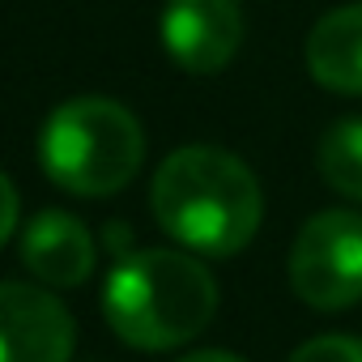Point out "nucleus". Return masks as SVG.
Returning a JSON list of instances; mask_svg holds the SVG:
<instances>
[{"label": "nucleus", "instance_id": "9", "mask_svg": "<svg viewBox=\"0 0 362 362\" xmlns=\"http://www.w3.org/2000/svg\"><path fill=\"white\" fill-rule=\"evenodd\" d=\"M315 166L320 179L345 201H362V115H345L337 119L315 149Z\"/></svg>", "mask_w": 362, "mask_h": 362}, {"label": "nucleus", "instance_id": "7", "mask_svg": "<svg viewBox=\"0 0 362 362\" xmlns=\"http://www.w3.org/2000/svg\"><path fill=\"white\" fill-rule=\"evenodd\" d=\"M94 235L81 218L64 209H43L22 230V264L56 290L81 286L94 273Z\"/></svg>", "mask_w": 362, "mask_h": 362}, {"label": "nucleus", "instance_id": "12", "mask_svg": "<svg viewBox=\"0 0 362 362\" xmlns=\"http://www.w3.org/2000/svg\"><path fill=\"white\" fill-rule=\"evenodd\" d=\"M175 362H243V358L230 354V349H192L184 358H175Z\"/></svg>", "mask_w": 362, "mask_h": 362}, {"label": "nucleus", "instance_id": "8", "mask_svg": "<svg viewBox=\"0 0 362 362\" xmlns=\"http://www.w3.org/2000/svg\"><path fill=\"white\" fill-rule=\"evenodd\" d=\"M307 73L332 94H362V0L324 13L311 26Z\"/></svg>", "mask_w": 362, "mask_h": 362}, {"label": "nucleus", "instance_id": "10", "mask_svg": "<svg viewBox=\"0 0 362 362\" xmlns=\"http://www.w3.org/2000/svg\"><path fill=\"white\" fill-rule=\"evenodd\" d=\"M290 362H362V337H345V332H324L303 341Z\"/></svg>", "mask_w": 362, "mask_h": 362}, {"label": "nucleus", "instance_id": "5", "mask_svg": "<svg viewBox=\"0 0 362 362\" xmlns=\"http://www.w3.org/2000/svg\"><path fill=\"white\" fill-rule=\"evenodd\" d=\"M73 349L77 320L52 290L0 281V362H69Z\"/></svg>", "mask_w": 362, "mask_h": 362}, {"label": "nucleus", "instance_id": "11", "mask_svg": "<svg viewBox=\"0 0 362 362\" xmlns=\"http://www.w3.org/2000/svg\"><path fill=\"white\" fill-rule=\"evenodd\" d=\"M18 188L9 184V175L0 170V247H5L9 239H13V230H18Z\"/></svg>", "mask_w": 362, "mask_h": 362}, {"label": "nucleus", "instance_id": "2", "mask_svg": "<svg viewBox=\"0 0 362 362\" xmlns=\"http://www.w3.org/2000/svg\"><path fill=\"white\" fill-rule=\"evenodd\" d=\"M218 311V281L192 252L141 247L115 260L103 286L111 332L145 354L197 341Z\"/></svg>", "mask_w": 362, "mask_h": 362}, {"label": "nucleus", "instance_id": "4", "mask_svg": "<svg viewBox=\"0 0 362 362\" xmlns=\"http://www.w3.org/2000/svg\"><path fill=\"white\" fill-rule=\"evenodd\" d=\"M290 290L311 311H349L362 303V214L324 209L303 222L290 247Z\"/></svg>", "mask_w": 362, "mask_h": 362}, {"label": "nucleus", "instance_id": "6", "mask_svg": "<svg viewBox=\"0 0 362 362\" xmlns=\"http://www.w3.org/2000/svg\"><path fill=\"white\" fill-rule=\"evenodd\" d=\"M243 43L239 0H170L162 9V47L166 56L197 77L222 73Z\"/></svg>", "mask_w": 362, "mask_h": 362}, {"label": "nucleus", "instance_id": "3", "mask_svg": "<svg viewBox=\"0 0 362 362\" xmlns=\"http://www.w3.org/2000/svg\"><path fill=\"white\" fill-rule=\"evenodd\" d=\"M39 162L43 175L69 197H115L145 162V128L124 103L81 94L43 119Z\"/></svg>", "mask_w": 362, "mask_h": 362}, {"label": "nucleus", "instance_id": "1", "mask_svg": "<svg viewBox=\"0 0 362 362\" xmlns=\"http://www.w3.org/2000/svg\"><path fill=\"white\" fill-rule=\"evenodd\" d=\"M149 205L166 239L192 256H235L264 222L260 179L218 145H184L153 170Z\"/></svg>", "mask_w": 362, "mask_h": 362}]
</instances>
